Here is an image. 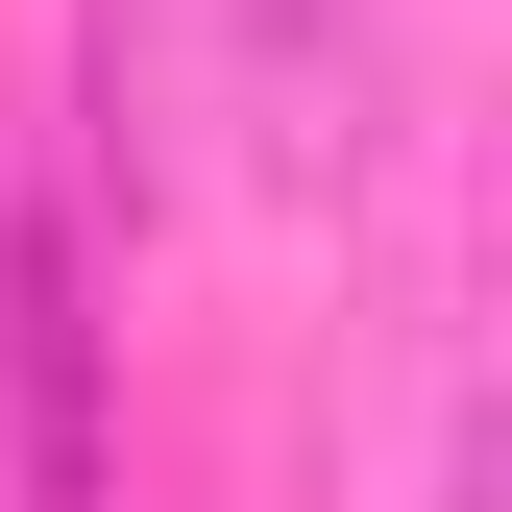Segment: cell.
I'll use <instances>...</instances> for the list:
<instances>
[{
    "instance_id": "6da1fadb",
    "label": "cell",
    "mask_w": 512,
    "mask_h": 512,
    "mask_svg": "<svg viewBox=\"0 0 512 512\" xmlns=\"http://www.w3.org/2000/svg\"><path fill=\"white\" fill-rule=\"evenodd\" d=\"M366 98H391V0H220V122L293 171V196L366 171Z\"/></svg>"
},
{
    "instance_id": "7a4b0ae2",
    "label": "cell",
    "mask_w": 512,
    "mask_h": 512,
    "mask_svg": "<svg viewBox=\"0 0 512 512\" xmlns=\"http://www.w3.org/2000/svg\"><path fill=\"white\" fill-rule=\"evenodd\" d=\"M439 512H488V439H464V464H439Z\"/></svg>"
}]
</instances>
